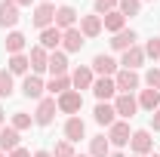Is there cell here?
<instances>
[{
  "instance_id": "obj_1",
  "label": "cell",
  "mask_w": 160,
  "mask_h": 157,
  "mask_svg": "<svg viewBox=\"0 0 160 157\" xmlns=\"http://www.w3.org/2000/svg\"><path fill=\"white\" fill-rule=\"evenodd\" d=\"M56 105H59V114L74 117V114H80V108H83V93H77V89H68V93H62V96L56 99Z\"/></svg>"
},
{
  "instance_id": "obj_2",
  "label": "cell",
  "mask_w": 160,
  "mask_h": 157,
  "mask_svg": "<svg viewBox=\"0 0 160 157\" xmlns=\"http://www.w3.org/2000/svg\"><path fill=\"white\" fill-rule=\"evenodd\" d=\"M56 111H59L56 99H52V96H43L37 102V111H34V123H37V126H49V123L56 120Z\"/></svg>"
},
{
  "instance_id": "obj_3",
  "label": "cell",
  "mask_w": 160,
  "mask_h": 157,
  "mask_svg": "<svg viewBox=\"0 0 160 157\" xmlns=\"http://www.w3.org/2000/svg\"><path fill=\"white\" fill-rule=\"evenodd\" d=\"M114 83H117V93H126V96H132V93L142 86V77H139V71L120 68L117 74H114Z\"/></svg>"
},
{
  "instance_id": "obj_4",
  "label": "cell",
  "mask_w": 160,
  "mask_h": 157,
  "mask_svg": "<svg viewBox=\"0 0 160 157\" xmlns=\"http://www.w3.org/2000/svg\"><path fill=\"white\" fill-rule=\"evenodd\" d=\"M129 139H132L129 120H117L114 126H108V142H111V148H126Z\"/></svg>"
},
{
  "instance_id": "obj_5",
  "label": "cell",
  "mask_w": 160,
  "mask_h": 157,
  "mask_svg": "<svg viewBox=\"0 0 160 157\" xmlns=\"http://www.w3.org/2000/svg\"><path fill=\"white\" fill-rule=\"evenodd\" d=\"M114 111H117V120H132L136 111H139V99L126 96V93H117V99H114Z\"/></svg>"
},
{
  "instance_id": "obj_6",
  "label": "cell",
  "mask_w": 160,
  "mask_h": 157,
  "mask_svg": "<svg viewBox=\"0 0 160 157\" xmlns=\"http://www.w3.org/2000/svg\"><path fill=\"white\" fill-rule=\"evenodd\" d=\"M129 151H132V154L148 157L151 151H154V139H151V133H148V129H132V139H129Z\"/></svg>"
},
{
  "instance_id": "obj_7",
  "label": "cell",
  "mask_w": 160,
  "mask_h": 157,
  "mask_svg": "<svg viewBox=\"0 0 160 157\" xmlns=\"http://www.w3.org/2000/svg\"><path fill=\"white\" fill-rule=\"evenodd\" d=\"M31 22H34V28H37V31L52 28V22H56V6H52V3H37V6H34V13H31Z\"/></svg>"
},
{
  "instance_id": "obj_8",
  "label": "cell",
  "mask_w": 160,
  "mask_h": 157,
  "mask_svg": "<svg viewBox=\"0 0 160 157\" xmlns=\"http://www.w3.org/2000/svg\"><path fill=\"white\" fill-rule=\"evenodd\" d=\"M92 83H96V74H92L89 65H77V68L71 71V89L83 93V89H92Z\"/></svg>"
},
{
  "instance_id": "obj_9",
  "label": "cell",
  "mask_w": 160,
  "mask_h": 157,
  "mask_svg": "<svg viewBox=\"0 0 160 157\" xmlns=\"http://www.w3.org/2000/svg\"><path fill=\"white\" fill-rule=\"evenodd\" d=\"M89 68H92V74H99V77H114V74L120 71V62H114L111 56L99 53V56H92Z\"/></svg>"
},
{
  "instance_id": "obj_10",
  "label": "cell",
  "mask_w": 160,
  "mask_h": 157,
  "mask_svg": "<svg viewBox=\"0 0 160 157\" xmlns=\"http://www.w3.org/2000/svg\"><path fill=\"white\" fill-rule=\"evenodd\" d=\"M43 93H46V83H43V77H37V74H25V80H22V96L40 102V99H43Z\"/></svg>"
},
{
  "instance_id": "obj_11",
  "label": "cell",
  "mask_w": 160,
  "mask_h": 157,
  "mask_svg": "<svg viewBox=\"0 0 160 157\" xmlns=\"http://www.w3.org/2000/svg\"><path fill=\"white\" fill-rule=\"evenodd\" d=\"M92 96L99 99V102H114L117 99V83H114V77H96Z\"/></svg>"
},
{
  "instance_id": "obj_12",
  "label": "cell",
  "mask_w": 160,
  "mask_h": 157,
  "mask_svg": "<svg viewBox=\"0 0 160 157\" xmlns=\"http://www.w3.org/2000/svg\"><path fill=\"white\" fill-rule=\"evenodd\" d=\"M92 120L99 123V126H114L117 123V111H114V102H99L96 105V111H92Z\"/></svg>"
},
{
  "instance_id": "obj_13",
  "label": "cell",
  "mask_w": 160,
  "mask_h": 157,
  "mask_svg": "<svg viewBox=\"0 0 160 157\" xmlns=\"http://www.w3.org/2000/svg\"><path fill=\"white\" fill-rule=\"evenodd\" d=\"M77 22H80V16H77V9L74 6H56V28L59 31H68V28H77Z\"/></svg>"
},
{
  "instance_id": "obj_14",
  "label": "cell",
  "mask_w": 160,
  "mask_h": 157,
  "mask_svg": "<svg viewBox=\"0 0 160 157\" xmlns=\"http://www.w3.org/2000/svg\"><path fill=\"white\" fill-rule=\"evenodd\" d=\"M19 25V6L16 0H0V28H12Z\"/></svg>"
},
{
  "instance_id": "obj_15",
  "label": "cell",
  "mask_w": 160,
  "mask_h": 157,
  "mask_svg": "<svg viewBox=\"0 0 160 157\" xmlns=\"http://www.w3.org/2000/svg\"><path fill=\"white\" fill-rule=\"evenodd\" d=\"M80 139H86V123H83V117H68L65 120V142H80Z\"/></svg>"
},
{
  "instance_id": "obj_16",
  "label": "cell",
  "mask_w": 160,
  "mask_h": 157,
  "mask_svg": "<svg viewBox=\"0 0 160 157\" xmlns=\"http://www.w3.org/2000/svg\"><path fill=\"white\" fill-rule=\"evenodd\" d=\"M80 34H83V37L86 40H92V37H99L102 31H105V28H102V16H96V13H92V16H80Z\"/></svg>"
},
{
  "instance_id": "obj_17",
  "label": "cell",
  "mask_w": 160,
  "mask_h": 157,
  "mask_svg": "<svg viewBox=\"0 0 160 157\" xmlns=\"http://www.w3.org/2000/svg\"><path fill=\"white\" fill-rule=\"evenodd\" d=\"M83 43H86V37L80 34V28H68V31H62V49H65V53H80Z\"/></svg>"
},
{
  "instance_id": "obj_18",
  "label": "cell",
  "mask_w": 160,
  "mask_h": 157,
  "mask_svg": "<svg viewBox=\"0 0 160 157\" xmlns=\"http://www.w3.org/2000/svg\"><path fill=\"white\" fill-rule=\"evenodd\" d=\"M136 40H139V34H136L132 28H123V31H117V34L111 37V49H114V53H126L129 46H136Z\"/></svg>"
},
{
  "instance_id": "obj_19",
  "label": "cell",
  "mask_w": 160,
  "mask_h": 157,
  "mask_svg": "<svg viewBox=\"0 0 160 157\" xmlns=\"http://www.w3.org/2000/svg\"><path fill=\"white\" fill-rule=\"evenodd\" d=\"M28 62H31V74H43V71H46V65H49V53H46V49H43V46H31V53H28Z\"/></svg>"
},
{
  "instance_id": "obj_20",
  "label": "cell",
  "mask_w": 160,
  "mask_h": 157,
  "mask_svg": "<svg viewBox=\"0 0 160 157\" xmlns=\"http://www.w3.org/2000/svg\"><path fill=\"white\" fill-rule=\"evenodd\" d=\"M142 65H145V49H142L139 43H136V46H129V49L123 53V59H120V68H129V71H139Z\"/></svg>"
},
{
  "instance_id": "obj_21",
  "label": "cell",
  "mask_w": 160,
  "mask_h": 157,
  "mask_svg": "<svg viewBox=\"0 0 160 157\" xmlns=\"http://www.w3.org/2000/svg\"><path fill=\"white\" fill-rule=\"evenodd\" d=\"M46 71H49L52 77L71 74V71H68V53H65V49H56V53H49V65H46Z\"/></svg>"
},
{
  "instance_id": "obj_22",
  "label": "cell",
  "mask_w": 160,
  "mask_h": 157,
  "mask_svg": "<svg viewBox=\"0 0 160 157\" xmlns=\"http://www.w3.org/2000/svg\"><path fill=\"white\" fill-rule=\"evenodd\" d=\"M40 46H43L46 53H56V49L62 46V31L56 28V25H52V28H43V31H40Z\"/></svg>"
},
{
  "instance_id": "obj_23",
  "label": "cell",
  "mask_w": 160,
  "mask_h": 157,
  "mask_svg": "<svg viewBox=\"0 0 160 157\" xmlns=\"http://www.w3.org/2000/svg\"><path fill=\"white\" fill-rule=\"evenodd\" d=\"M71 89V74H62V77H49L46 80V93L52 99H59L62 93H68Z\"/></svg>"
},
{
  "instance_id": "obj_24",
  "label": "cell",
  "mask_w": 160,
  "mask_h": 157,
  "mask_svg": "<svg viewBox=\"0 0 160 157\" xmlns=\"http://www.w3.org/2000/svg\"><path fill=\"white\" fill-rule=\"evenodd\" d=\"M16 148H19V129L3 126V129H0V151L9 154V151H16Z\"/></svg>"
},
{
  "instance_id": "obj_25",
  "label": "cell",
  "mask_w": 160,
  "mask_h": 157,
  "mask_svg": "<svg viewBox=\"0 0 160 157\" xmlns=\"http://www.w3.org/2000/svg\"><path fill=\"white\" fill-rule=\"evenodd\" d=\"M6 71H9L12 77H16V74H22V77H25V74L31 71V62H28V56H25V53H19V56H9V62H6Z\"/></svg>"
},
{
  "instance_id": "obj_26",
  "label": "cell",
  "mask_w": 160,
  "mask_h": 157,
  "mask_svg": "<svg viewBox=\"0 0 160 157\" xmlns=\"http://www.w3.org/2000/svg\"><path fill=\"white\" fill-rule=\"evenodd\" d=\"M102 28H105V31H111V34H117V31H123V28H126V16L114 9V13L102 16Z\"/></svg>"
},
{
  "instance_id": "obj_27",
  "label": "cell",
  "mask_w": 160,
  "mask_h": 157,
  "mask_svg": "<svg viewBox=\"0 0 160 157\" xmlns=\"http://www.w3.org/2000/svg\"><path fill=\"white\" fill-rule=\"evenodd\" d=\"M25 46H28V37H25L22 31H9V34H6V53H9V56L25 53Z\"/></svg>"
},
{
  "instance_id": "obj_28",
  "label": "cell",
  "mask_w": 160,
  "mask_h": 157,
  "mask_svg": "<svg viewBox=\"0 0 160 157\" xmlns=\"http://www.w3.org/2000/svg\"><path fill=\"white\" fill-rule=\"evenodd\" d=\"M89 157H111V142H108V136L89 139Z\"/></svg>"
},
{
  "instance_id": "obj_29",
  "label": "cell",
  "mask_w": 160,
  "mask_h": 157,
  "mask_svg": "<svg viewBox=\"0 0 160 157\" xmlns=\"http://www.w3.org/2000/svg\"><path fill=\"white\" fill-rule=\"evenodd\" d=\"M139 108H145V111H157V108H160V93H157V89H142V93H139Z\"/></svg>"
},
{
  "instance_id": "obj_30",
  "label": "cell",
  "mask_w": 160,
  "mask_h": 157,
  "mask_svg": "<svg viewBox=\"0 0 160 157\" xmlns=\"http://www.w3.org/2000/svg\"><path fill=\"white\" fill-rule=\"evenodd\" d=\"M31 123H34V114H28V111H16V114H12V120H9V126H12V129H31Z\"/></svg>"
},
{
  "instance_id": "obj_31",
  "label": "cell",
  "mask_w": 160,
  "mask_h": 157,
  "mask_svg": "<svg viewBox=\"0 0 160 157\" xmlns=\"http://www.w3.org/2000/svg\"><path fill=\"white\" fill-rule=\"evenodd\" d=\"M12 93H16V80H12V74H9L6 68H3V71H0V99H9Z\"/></svg>"
},
{
  "instance_id": "obj_32",
  "label": "cell",
  "mask_w": 160,
  "mask_h": 157,
  "mask_svg": "<svg viewBox=\"0 0 160 157\" xmlns=\"http://www.w3.org/2000/svg\"><path fill=\"white\" fill-rule=\"evenodd\" d=\"M139 9H142V0H117V13H123L126 19L139 16Z\"/></svg>"
},
{
  "instance_id": "obj_33",
  "label": "cell",
  "mask_w": 160,
  "mask_h": 157,
  "mask_svg": "<svg viewBox=\"0 0 160 157\" xmlns=\"http://www.w3.org/2000/svg\"><path fill=\"white\" fill-rule=\"evenodd\" d=\"M145 59H154V62H160V37H151V40H145Z\"/></svg>"
},
{
  "instance_id": "obj_34",
  "label": "cell",
  "mask_w": 160,
  "mask_h": 157,
  "mask_svg": "<svg viewBox=\"0 0 160 157\" xmlns=\"http://www.w3.org/2000/svg\"><path fill=\"white\" fill-rule=\"evenodd\" d=\"M145 86H148V89H157V93H160V68H154V65L148 68V74H145Z\"/></svg>"
},
{
  "instance_id": "obj_35",
  "label": "cell",
  "mask_w": 160,
  "mask_h": 157,
  "mask_svg": "<svg viewBox=\"0 0 160 157\" xmlns=\"http://www.w3.org/2000/svg\"><path fill=\"white\" fill-rule=\"evenodd\" d=\"M52 157H77V151H74L71 142H59V145L52 148Z\"/></svg>"
},
{
  "instance_id": "obj_36",
  "label": "cell",
  "mask_w": 160,
  "mask_h": 157,
  "mask_svg": "<svg viewBox=\"0 0 160 157\" xmlns=\"http://www.w3.org/2000/svg\"><path fill=\"white\" fill-rule=\"evenodd\" d=\"M117 9V0H96V16H108Z\"/></svg>"
},
{
  "instance_id": "obj_37",
  "label": "cell",
  "mask_w": 160,
  "mask_h": 157,
  "mask_svg": "<svg viewBox=\"0 0 160 157\" xmlns=\"http://www.w3.org/2000/svg\"><path fill=\"white\" fill-rule=\"evenodd\" d=\"M151 126H154V133H160V108L151 111Z\"/></svg>"
},
{
  "instance_id": "obj_38",
  "label": "cell",
  "mask_w": 160,
  "mask_h": 157,
  "mask_svg": "<svg viewBox=\"0 0 160 157\" xmlns=\"http://www.w3.org/2000/svg\"><path fill=\"white\" fill-rule=\"evenodd\" d=\"M6 157H31V151H28V148H22V145H19L16 151H9Z\"/></svg>"
},
{
  "instance_id": "obj_39",
  "label": "cell",
  "mask_w": 160,
  "mask_h": 157,
  "mask_svg": "<svg viewBox=\"0 0 160 157\" xmlns=\"http://www.w3.org/2000/svg\"><path fill=\"white\" fill-rule=\"evenodd\" d=\"M31 157H52V151H43V148H40V151H34Z\"/></svg>"
},
{
  "instance_id": "obj_40",
  "label": "cell",
  "mask_w": 160,
  "mask_h": 157,
  "mask_svg": "<svg viewBox=\"0 0 160 157\" xmlns=\"http://www.w3.org/2000/svg\"><path fill=\"white\" fill-rule=\"evenodd\" d=\"M31 3H34V0H16V6H19V9H22V6H31Z\"/></svg>"
},
{
  "instance_id": "obj_41",
  "label": "cell",
  "mask_w": 160,
  "mask_h": 157,
  "mask_svg": "<svg viewBox=\"0 0 160 157\" xmlns=\"http://www.w3.org/2000/svg\"><path fill=\"white\" fill-rule=\"evenodd\" d=\"M3 117H6V114H3V108H0V129H3Z\"/></svg>"
},
{
  "instance_id": "obj_42",
  "label": "cell",
  "mask_w": 160,
  "mask_h": 157,
  "mask_svg": "<svg viewBox=\"0 0 160 157\" xmlns=\"http://www.w3.org/2000/svg\"><path fill=\"white\" fill-rule=\"evenodd\" d=\"M111 157H123V154H120V151H111Z\"/></svg>"
},
{
  "instance_id": "obj_43",
  "label": "cell",
  "mask_w": 160,
  "mask_h": 157,
  "mask_svg": "<svg viewBox=\"0 0 160 157\" xmlns=\"http://www.w3.org/2000/svg\"><path fill=\"white\" fill-rule=\"evenodd\" d=\"M151 157H160V151H157V154H154V151H151Z\"/></svg>"
},
{
  "instance_id": "obj_44",
  "label": "cell",
  "mask_w": 160,
  "mask_h": 157,
  "mask_svg": "<svg viewBox=\"0 0 160 157\" xmlns=\"http://www.w3.org/2000/svg\"><path fill=\"white\" fill-rule=\"evenodd\" d=\"M40 3H52V0H40Z\"/></svg>"
},
{
  "instance_id": "obj_45",
  "label": "cell",
  "mask_w": 160,
  "mask_h": 157,
  "mask_svg": "<svg viewBox=\"0 0 160 157\" xmlns=\"http://www.w3.org/2000/svg\"><path fill=\"white\" fill-rule=\"evenodd\" d=\"M77 157H89V154H77Z\"/></svg>"
},
{
  "instance_id": "obj_46",
  "label": "cell",
  "mask_w": 160,
  "mask_h": 157,
  "mask_svg": "<svg viewBox=\"0 0 160 157\" xmlns=\"http://www.w3.org/2000/svg\"><path fill=\"white\" fill-rule=\"evenodd\" d=\"M129 157H142V154H129Z\"/></svg>"
},
{
  "instance_id": "obj_47",
  "label": "cell",
  "mask_w": 160,
  "mask_h": 157,
  "mask_svg": "<svg viewBox=\"0 0 160 157\" xmlns=\"http://www.w3.org/2000/svg\"><path fill=\"white\" fill-rule=\"evenodd\" d=\"M0 157H6V154H3V151H0Z\"/></svg>"
}]
</instances>
